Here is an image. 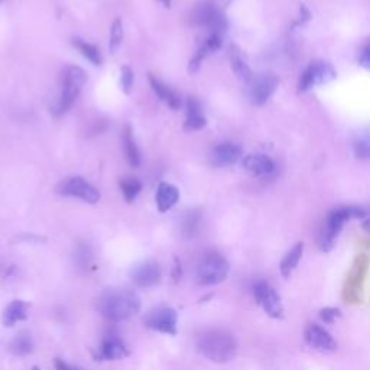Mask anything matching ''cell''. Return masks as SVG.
<instances>
[{
	"label": "cell",
	"instance_id": "cell-1",
	"mask_svg": "<svg viewBox=\"0 0 370 370\" xmlns=\"http://www.w3.org/2000/svg\"><path fill=\"white\" fill-rule=\"evenodd\" d=\"M97 310L110 322H121L139 312L140 298L128 288H112L97 300Z\"/></svg>",
	"mask_w": 370,
	"mask_h": 370
},
{
	"label": "cell",
	"instance_id": "cell-2",
	"mask_svg": "<svg viewBox=\"0 0 370 370\" xmlns=\"http://www.w3.org/2000/svg\"><path fill=\"white\" fill-rule=\"evenodd\" d=\"M197 349L211 362L227 363L236 356L237 344L230 333L211 329L203 331L197 338Z\"/></svg>",
	"mask_w": 370,
	"mask_h": 370
},
{
	"label": "cell",
	"instance_id": "cell-3",
	"mask_svg": "<svg viewBox=\"0 0 370 370\" xmlns=\"http://www.w3.org/2000/svg\"><path fill=\"white\" fill-rule=\"evenodd\" d=\"M87 81V74L81 67L70 65L65 67L61 72V90L58 94L57 102L51 106V113L54 117H61L65 114Z\"/></svg>",
	"mask_w": 370,
	"mask_h": 370
},
{
	"label": "cell",
	"instance_id": "cell-4",
	"mask_svg": "<svg viewBox=\"0 0 370 370\" xmlns=\"http://www.w3.org/2000/svg\"><path fill=\"white\" fill-rule=\"evenodd\" d=\"M363 216L364 213L360 209H355V207L337 209L331 211L326 220L322 233H319L318 244H319V248H322V251L329 252L333 249L334 242L340 230L343 229V225L346 223L348 220H350L352 217H363Z\"/></svg>",
	"mask_w": 370,
	"mask_h": 370
},
{
	"label": "cell",
	"instance_id": "cell-5",
	"mask_svg": "<svg viewBox=\"0 0 370 370\" xmlns=\"http://www.w3.org/2000/svg\"><path fill=\"white\" fill-rule=\"evenodd\" d=\"M229 262L217 252L207 253L197 267V278L201 285L210 286L223 282L229 275Z\"/></svg>",
	"mask_w": 370,
	"mask_h": 370
},
{
	"label": "cell",
	"instance_id": "cell-6",
	"mask_svg": "<svg viewBox=\"0 0 370 370\" xmlns=\"http://www.w3.org/2000/svg\"><path fill=\"white\" fill-rule=\"evenodd\" d=\"M192 22L197 27L210 29L213 34H218L226 29V18L221 13L213 0H203L192 11Z\"/></svg>",
	"mask_w": 370,
	"mask_h": 370
},
{
	"label": "cell",
	"instance_id": "cell-7",
	"mask_svg": "<svg viewBox=\"0 0 370 370\" xmlns=\"http://www.w3.org/2000/svg\"><path fill=\"white\" fill-rule=\"evenodd\" d=\"M57 192L65 197H76L88 204H95L100 200V192L90 183L81 177H71L61 181L57 187Z\"/></svg>",
	"mask_w": 370,
	"mask_h": 370
},
{
	"label": "cell",
	"instance_id": "cell-8",
	"mask_svg": "<svg viewBox=\"0 0 370 370\" xmlns=\"http://www.w3.org/2000/svg\"><path fill=\"white\" fill-rule=\"evenodd\" d=\"M253 295L258 305L262 307V310L269 315L270 318H282L284 315V307L281 303V297L272 285H269L265 281H259L253 286Z\"/></svg>",
	"mask_w": 370,
	"mask_h": 370
},
{
	"label": "cell",
	"instance_id": "cell-9",
	"mask_svg": "<svg viewBox=\"0 0 370 370\" xmlns=\"http://www.w3.org/2000/svg\"><path fill=\"white\" fill-rule=\"evenodd\" d=\"M336 79V71L329 62L317 61L312 62L304 72L300 79V91H308L314 87L327 84L329 81Z\"/></svg>",
	"mask_w": 370,
	"mask_h": 370
},
{
	"label": "cell",
	"instance_id": "cell-10",
	"mask_svg": "<svg viewBox=\"0 0 370 370\" xmlns=\"http://www.w3.org/2000/svg\"><path fill=\"white\" fill-rule=\"evenodd\" d=\"M143 323L155 331L172 336L177 334V312L172 308L161 307L150 311L143 317Z\"/></svg>",
	"mask_w": 370,
	"mask_h": 370
},
{
	"label": "cell",
	"instance_id": "cell-11",
	"mask_svg": "<svg viewBox=\"0 0 370 370\" xmlns=\"http://www.w3.org/2000/svg\"><path fill=\"white\" fill-rule=\"evenodd\" d=\"M279 80L274 74H259L249 81V97L255 106L265 105L275 93Z\"/></svg>",
	"mask_w": 370,
	"mask_h": 370
},
{
	"label": "cell",
	"instance_id": "cell-12",
	"mask_svg": "<svg viewBox=\"0 0 370 370\" xmlns=\"http://www.w3.org/2000/svg\"><path fill=\"white\" fill-rule=\"evenodd\" d=\"M307 346L318 352H334L337 349V341L326 331L323 327L317 324H310L304 334Z\"/></svg>",
	"mask_w": 370,
	"mask_h": 370
},
{
	"label": "cell",
	"instance_id": "cell-13",
	"mask_svg": "<svg viewBox=\"0 0 370 370\" xmlns=\"http://www.w3.org/2000/svg\"><path fill=\"white\" fill-rule=\"evenodd\" d=\"M161 267L155 262H145L136 266L132 272L135 285L140 288H152L161 282Z\"/></svg>",
	"mask_w": 370,
	"mask_h": 370
},
{
	"label": "cell",
	"instance_id": "cell-14",
	"mask_svg": "<svg viewBox=\"0 0 370 370\" xmlns=\"http://www.w3.org/2000/svg\"><path fill=\"white\" fill-rule=\"evenodd\" d=\"M243 166L246 171H249L255 177H263L272 174L275 171V164L269 157L263 154H252L244 157Z\"/></svg>",
	"mask_w": 370,
	"mask_h": 370
},
{
	"label": "cell",
	"instance_id": "cell-15",
	"mask_svg": "<svg viewBox=\"0 0 370 370\" xmlns=\"http://www.w3.org/2000/svg\"><path fill=\"white\" fill-rule=\"evenodd\" d=\"M206 123H207V119L203 113V107L200 102L194 97H190L187 102V117L184 123V129L188 132L199 131L206 126Z\"/></svg>",
	"mask_w": 370,
	"mask_h": 370
},
{
	"label": "cell",
	"instance_id": "cell-16",
	"mask_svg": "<svg viewBox=\"0 0 370 370\" xmlns=\"http://www.w3.org/2000/svg\"><path fill=\"white\" fill-rule=\"evenodd\" d=\"M242 157V147L233 142L220 143L213 151V161L216 165H232Z\"/></svg>",
	"mask_w": 370,
	"mask_h": 370
},
{
	"label": "cell",
	"instance_id": "cell-17",
	"mask_svg": "<svg viewBox=\"0 0 370 370\" xmlns=\"http://www.w3.org/2000/svg\"><path fill=\"white\" fill-rule=\"evenodd\" d=\"M221 46V38L218 34H211L210 38L199 48V51L195 53V55L191 58L190 61V65H188V71L190 72H195L197 70L200 68V65L203 64V61L210 55L213 54L214 51H217V49Z\"/></svg>",
	"mask_w": 370,
	"mask_h": 370
},
{
	"label": "cell",
	"instance_id": "cell-18",
	"mask_svg": "<svg viewBox=\"0 0 370 370\" xmlns=\"http://www.w3.org/2000/svg\"><path fill=\"white\" fill-rule=\"evenodd\" d=\"M150 83L155 94L159 97V100H162L165 105H168L171 109H174V110H178L181 107V97L178 95L177 91L165 86L155 76H152V74H150Z\"/></svg>",
	"mask_w": 370,
	"mask_h": 370
},
{
	"label": "cell",
	"instance_id": "cell-19",
	"mask_svg": "<svg viewBox=\"0 0 370 370\" xmlns=\"http://www.w3.org/2000/svg\"><path fill=\"white\" fill-rule=\"evenodd\" d=\"M180 200V191L171 184L161 183L157 191V206L161 213H165L174 207Z\"/></svg>",
	"mask_w": 370,
	"mask_h": 370
},
{
	"label": "cell",
	"instance_id": "cell-20",
	"mask_svg": "<svg viewBox=\"0 0 370 370\" xmlns=\"http://www.w3.org/2000/svg\"><path fill=\"white\" fill-rule=\"evenodd\" d=\"M28 310L29 304L25 301H12L4 312V324L6 327H12L19 322H23V319L28 318Z\"/></svg>",
	"mask_w": 370,
	"mask_h": 370
},
{
	"label": "cell",
	"instance_id": "cell-21",
	"mask_svg": "<svg viewBox=\"0 0 370 370\" xmlns=\"http://www.w3.org/2000/svg\"><path fill=\"white\" fill-rule=\"evenodd\" d=\"M304 253V243L300 242L293 246V248L284 256V259L281 260L279 265V270H281V275L284 278H289L292 275V272L295 269H297L301 258Z\"/></svg>",
	"mask_w": 370,
	"mask_h": 370
},
{
	"label": "cell",
	"instance_id": "cell-22",
	"mask_svg": "<svg viewBox=\"0 0 370 370\" xmlns=\"http://www.w3.org/2000/svg\"><path fill=\"white\" fill-rule=\"evenodd\" d=\"M129 356V350L126 349L125 344H123L119 338L116 337H109L103 341L100 357L106 360H119Z\"/></svg>",
	"mask_w": 370,
	"mask_h": 370
},
{
	"label": "cell",
	"instance_id": "cell-23",
	"mask_svg": "<svg viewBox=\"0 0 370 370\" xmlns=\"http://www.w3.org/2000/svg\"><path fill=\"white\" fill-rule=\"evenodd\" d=\"M121 142H123V151H125L128 162L133 168L139 166L140 165V154H139V150H138V146H136V142L133 139L132 128L129 125H126L125 129H123Z\"/></svg>",
	"mask_w": 370,
	"mask_h": 370
},
{
	"label": "cell",
	"instance_id": "cell-24",
	"mask_svg": "<svg viewBox=\"0 0 370 370\" xmlns=\"http://www.w3.org/2000/svg\"><path fill=\"white\" fill-rule=\"evenodd\" d=\"M72 45H74V48H77L79 51L81 53V55L84 58H87L90 62H93L94 65H102L103 58L100 54V49H98L95 45H93L87 41H83L80 38H74Z\"/></svg>",
	"mask_w": 370,
	"mask_h": 370
},
{
	"label": "cell",
	"instance_id": "cell-25",
	"mask_svg": "<svg viewBox=\"0 0 370 370\" xmlns=\"http://www.w3.org/2000/svg\"><path fill=\"white\" fill-rule=\"evenodd\" d=\"M9 350L15 356H28L34 350V343L28 333H20L18 334L9 344Z\"/></svg>",
	"mask_w": 370,
	"mask_h": 370
},
{
	"label": "cell",
	"instance_id": "cell-26",
	"mask_svg": "<svg viewBox=\"0 0 370 370\" xmlns=\"http://www.w3.org/2000/svg\"><path fill=\"white\" fill-rule=\"evenodd\" d=\"M201 227V213L192 210L188 211L183 221V234L188 239H192L194 236L199 234Z\"/></svg>",
	"mask_w": 370,
	"mask_h": 370
},
{
	"label": "cell",
	"instance_id": "cell-27",
	"mask_svg": "<svg viewBox=\"0 0 370 370\" xmlns=\"http://www.w3.org/2000/svg\"><path fill=\"white\" fill-rule=\"evenodd\" d=\"M230 62H232V68L233 71L237 74V76L240 79H243L244 81H251L252 80V71L249 70V67L246 65V62L243 61V58L240 57L239 51H236V49L233 48L230 51Z\"/></svg>",
	"mask_w": 370,
	"mask_h": 370
},
{
	"label": "cell",
	"instance_id": "cell-28",
	"mask_svg": "<svg viewBox=\"0 0 370 370\" xmlns=\"http://www.w3.org/2000/svg\"><path fill=\"white\" fill-rule=\"evenodd\" d=\"M119 185H120L123 197H125V200L128 203H132L142 190V184L136 178H123L120 180Z\"/></svg>",
	"mask_w": 370,
	"mask_h": 370
},
{
	"label": "cell",
	"instance_id": "cell-29",
	"mask_svg": "<svg viewBox=\"0 0 370 370\" xmlns=\"http://www.w3.org/2000/svg\"><path fill=\"white\" fill-rule=\"evenodd\" d=\"M121 41H123V23L120 19H114L110 28V41H109V49L112 54L117 51Z\"/></svg>",
	"mask_w": 370,
	"mask_h": 370
},
{
	"label": "cell",
	"instance_id": "cell-30",
	"mask_svg": "<svg viewBox=\"0 0 370 370\" xmlns=\"http://www.w3.org/2000/svg\"><path fill=\"white\" fill-rule=\"evenodd\" d=\"M91 260H93V255H91L90 248L87 244L80 243L76 249V262H77L79 267L88 269L91 266Z\"/></svg>",
	"mask_w": 370,
	"mask_h": 370
},
{
	"label": "cell",
	"instance_id": "cell-31",
	"mask_svg": "<svg viewBox=\"0 0 370 370\" xmlns=\"http://www.w3.org/2000/svg\"><path fill=\"white\" fill-rule=\"evenodd\" d=\"M355 152L359 158L363 159L370 158V133L359 138V140L355 145Z\"/></svg>",
	"mask_w": 370,
	"mask_h": 370
},
{
	"label": "cell",
	"instance_id": "cell-32",
	"mask_svg": "<svg viewBox=\"0 0 370 370\" xmlns=\"http://www.w3.org/2000/svg\"><path fill=\"white\" fill-rule=\"evenodd\" d=\"M120 81H121V87H123V90H125V93H131L132 86H133V71L131 67H128V65L121 67Z\"/></svg>",
	"mask_w": 370,
	"mask_h": 370
},
{
	"label": "cell",
	"instance_id": "cell-33",
	"mask_svg": "<svg viewBox=\"0 0 370 370\" xmlns=\"http://www.w3.org/2000/svg\"><path fill=\"white\" fill-rule=\"evenodd\" d=\"M340 317H341V312L338 308L329 307V308H323L322 311H319V318H322L326 324H333Z\"/></svg>",
	"mask_w": 370,
	"mask_h": 370
},
{
	"label": "cell",
	"instance_id": "cell-34",
	"mask_svg": "<svg viewBox=\"0 0 370 370\" xmlns=\"http://www.w3.org/2000/svg\"><path fill=\"white\" fill-rule=\"evenodd\" d=\"M359 64L366 68L370 70V39L367 41V44L363 46L360 57H359Z\"/></svg>",
	"mask_w": 370,
	"mask_h": 370
},
{
	"label": "cell",
	"instance_id": "cell-35",
	"mask_svg": "<svg viewBox=\"0 0 370 370\" xmlns=\"http://www.w3.org/2000/svg\"><path fill=\"white\" fill-rule=\"evenodd\" d=\"M55 367H57V370H79V369H76V367L70 366L68 363H65V362L61 360V359H57V360H55Z\"/></svg>",
	"mask_w": 370,
	"mask_h": 370
},
{
	"label": "cell",
	"instance_id": "cell-36",
	"mask_svg": "<svg viewBox=\"0 0 370 370\" xmlns=\"http://www.w3.org/2000/svg\"><path fill=\"white\" fill-rule=\"evenodd\" d=\"M363 229H364L366 232H370V218L364 221V223H363Z\"/></svg>",
	"mask_w": 370,
	"mask_h": 370
},
{
	"label": "cell",
	"instance_id": "cell-37",
	"mask_svg": "<svg viewBox=\"0 0 370 370\" xmlns=\"http://www.w3.org/2000/svg\"><path fill=\"white\" fill-rule=\"evenodd\" d=\"M158 2H161L165 8H169L171 4H172V0H158Z\"/></svg>",
	"mask_w": 370,
	"mask_h": 370
},
{
	"label": "cell",
	"instance_id": "cell-38",
	"mask_svg": "<svg viewBox=\"0 0 370 370\" xmlns=\"http://www.w3.org/2000/svg\"><path fill=\"white\" fill-rule=\"evenodd\" d=\"M32 370H39V369H38V367H37V366H35V367H34V369H32Z\"/></svg>",
	"mask_w": 370,
	"mask_h": 370
},
{
	"label": "cell",
	"instance_id": "cell-39",
	"mask_svg": "<svg viewBox=\"0 0 370 370\" xmlns=\"http://www.w3.org/2000/svg\"><path fill=\"white\" fill-rule=\"evenodd\" d=\"M0 2H2V0H0Z\"/></svg>",
	"mask_w": 370,
	"mask_h": 370
}]
</instances>
